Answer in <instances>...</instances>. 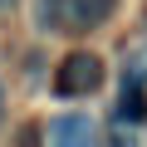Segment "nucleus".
Wrapping results in <instances>:
<instances>
[{
	"mask_svg": "<svg viewBox=\"0 0 147 147\" xmlns=\"http://www.w3.org/2000/svg\"><path fill=\"white\" fill-rule=\"evenodd\" d=\"M98 88H103V59L98 54L79 49V54L59 59V69H54V93L59 98H88Z\"/></svg>",
	"mask_w": 147,
	"mask_h": 147,
	"instance_id": "1",
	"label": "nucleus"
},
{
	"mask_svg": "<svg viewBox=\"0 0 147 147\" xmlns=\"http://www.w3.org/2000/svg\"><path fill=\"white\" fill-rule=\"evenodd\" d=\"M5 10H15V0H0V15H5Z\"/></svg>",
	"mask_w": 147,
	"mask_h": 147,
	"instance_id": "6",
	"label": "nucleus"
},
{
	"mask_svg": "<svg viewBox=\"0 0 147 147\" xmlns=\"http://www.w3.org/2000/svg\"><path fill=\"white\" fill-rule=\"evenodd\" d=\"M118 118H127V123H142V118H147V98H142V74H127V79H123Z\"/></svg>",
	"mask_w": 147,
	"mask_h": 147,
	"instance_id": "4",
	"label": "nucleus"
},
{
	"mask_svg": "<svg viewBox=\"0 0 147 147\" xmlns=\"http://www.w3.org/2000/svg\"><path fill=\"white\" fill-rule=\"evenodd\" d=\"M34 25L44 34H59L64 30V0H34Z\"/></svg>",
	"mask_w": 147,
	"mask_h": 147,
	"instance_id": "5",
	"label": "nucleus"
},
{
	"mask_svg": "<svg viewBox=\"0 0 147 147\" xmlns=\"http://www.w3.org/2000/svg\"><path fill=\"white\" fill-rule=\"evenodd\" d=\"M44 137L59 142V147H88V142L98 137V123H93L88 113H59V118H49Z\"/></svg>",
	"mask_w": 147,
	"mask_h": 147,
	"instance_id": "2",
	"label": "nucleus"
},
{
	"mask_svg": "<svg viewBox=\"0 0 147 147\" xmlns=\"http://www.w3.org/2000/svg\"><path fill=\"white\" fill-rule=\"evenodd\" d=\"M118 10V0H64V30H98Z\"/></svg>",
	"mask_w": 147,
	"mask_h": 147,
	"instance_id": "3",
	"label": "nucleus"
},
{
	"mask_svg": "<svg viewBox=\"0 0 147 147\" xmlns=\"http://www.w3.org/2000/svg\"><path fill=\"white\" fill-rule=\"evenodd\" d=\"M0 113H5V88H0Z\"/></svg>",
	"mask_w": 147,
	"mask_h": 147,
	"instance_id": "7",
	"label": "nucleus"
}]
</instances>
